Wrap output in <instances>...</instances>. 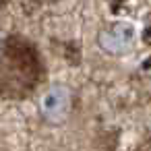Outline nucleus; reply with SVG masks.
<instances>
[{
  "label": "nucleus",
  "instance_id": "f257e3e1",
  "mask_svg": "<svg viewBox=\"0 0 151 151\" xmlns=\"http://www.w3.org/2000/svg\"><path fill=\"white\" fill-rule=\"evenodd\" d=\"M42 75L37 52L23 37H9L0 54V95L19 97L35 87Z\"/></svg>",
  "mask_w": 151,
  "mask_h": 151
},
{
  "label": "nucleus",
  "instance_id": "f03ea898",
  "mask_svg": "<svg viewBox=\"0 0 151 151\" xmlns=\"http://www.w3.org/2000/svg\"><path fill=\"white\" fill-rule=\"evenodd\" d=\"M0 6H2V0H0Z\"/></svg>",
  "mask_w": 151,
  "mask_h": 151
}]
</instances>
